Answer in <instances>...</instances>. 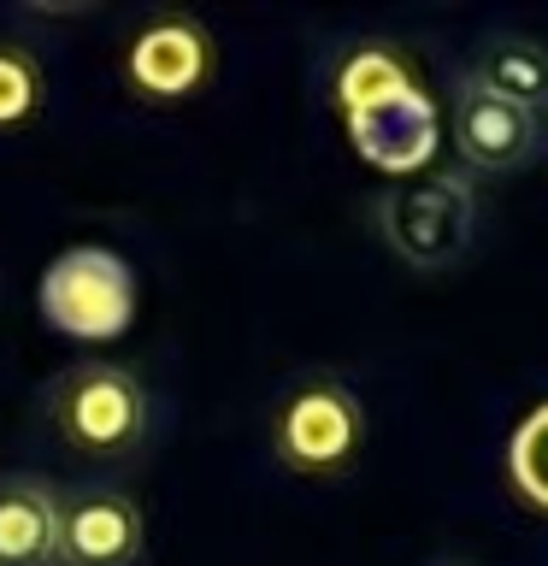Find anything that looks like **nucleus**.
<instances>
[{
	"label": "nucleus",
	"instance_id": "1",
	"mask_svg": "<svg viewBox=\"0 0 548 566\" xmlns=\"http://www.w3.org/2000/svg\"><path fill=\"white\" fill-rule=\"evenodd\" d=\"M42 413L53 424V437L77 460L118 467V460H136L148 449L154 389L141 384V371L118 366V360H71L65 371L48 378Z\"/></svg>",
	"mask_w": 548,
	"mask_h": 566
},
{
	"label": "nucleus",
	"instance_id": "2",
	"mask_svg": "<svg viewBox=\"0 0 548 566\" xmlns=\"http://www.w3.org/2000/svg\"><path fill=\"white\" fill-rule=\"evenodd\" d=\"M371 419L366 401L342 371L330 366H301L272 401V454L283 472L336 484L366 460Z\"/></svg>",
	"mask_w": 548,
	"mask_h": 566
},
{
	"label": "nucleus",
	"instance_id": "3",
	"mask_svg": "<svg viewBox=\"0 0 548 566\" xmlns=\"http://www.w3.org/2000/svg\"><path fill=\"white\" fill-rule=\"evenodd\" d=\"M35 313L65 343H88V348L118 343L141 313V277L118 248L77 242L42 265V277H35Z\"/></svg>",
	"mask_w": 548,
	"mask_h": 566
},
{
	"label": "nucleus",
	"instance_id": "4",
	"mask_svg": "<svg viewBox=\"0 0 548 566\" xmlns=\"http://www.w3.org/2000/svg\"><path fill=\"white\" fill-rule=\"evenodd\" d=\"M378 230L407 265H419V272H449V265L472 248L477 189L466 184V171L401 177V184L378 201Z\"/></svg>",
	"mask_w": 548,
	"mask_h": 566
},
{
	"label": "nucleus",
	"instance_id": "5",
	"mask_svg": "<svg viewBox=\"0 0 548 566\" xmlns=\"http://www.w3.org/2000/svg\"><path fill=\"white\" fill-rule=\"evenodd\" d=\"M219 77V42L194 12H148L118 48V83L141 106L201 101Z\"/></svg>",
	"mask_w": 548,
	"mask_h": 566
},
{
	"label": "nucleus",
	"instance_id": "6",
	"mask_svg": "<svg viewBox=\"0 0 548 566\" xmlns=\"http://www.w3.org/2000/svg\"><path fill=\"white\" fill-rule=\"evenodd\" d=\"M148 555V513L118 484L60 490V566H141Z\"/></svg>",
	"mask_w": 548,
	"mask_h": 566
},
{
	"label": "nucleus",
	"instance_id": "7",
	"mask_svg": "<svg viewBox=\"0 0 548 566\" xmlns=\"http://www.w3.org/2000/svg\"><path fill=\"white\" fill-rule=\"evenodd\" d=\"M342 130H348L354 154H360L366 166H378V171H389V177H419V171L436 159L442 118H436L431 88H424V83H407V88H396V95L342 113Z\"/></svg>",
	"mask_w": 548,
	"mask_h": 566
},
{
	"label": "nucleus",
	"instance_id": "8",
	"mask_svg": "<svg viewBox=\"0 0 548 566\" xmlns=\"http://www.w3.org/2000/svg\"><path fill=\"white\" fill-rule=\"evenodd\" d=\"M449 142L466 171H519L542 154V118L460 83L454 113H449Z\"/></svg>",
	"mask_w": 548,
	"mask_h": 566
},
{
	"label": "nucleus",
	"instance_id": "9",
	"mask_svg": "<svg viewBox=\"0 0 548 566\" xmlns=\"http://www.w3.org/2000/svg\"><path fill=\"white\" fill-rule=\"evenodd\" d=\"M0 566H60V484L0 472Z\"/></svg>",
	"mask_w": 548,
	"mask_h": 566
},
{
	"label": "nucleus",
	"instance_id": "10",
	"mask_svg": "<svg viewBox=\"0 0 548 566\" xmlns=\"http://www.w3.org/2000/svg\"><path fill=\"white\" fill-rule=\"evenodd\" d=\"M472 88H484L495 101H513L525 113H548V48L537 35H519V30H495L477 42L472 53V71H466Z\"/></svg>",
	"mask_w": 548,
	"mask_h": 566
},
{
	"label": "nucleus",
	"instance_id": "11",
	"mask_svg": "<svg viewBox=\"0 0 548 566\" xmlns=\"http://www.w3.org/2000/svg\"><path fill=\"white\" fill-rule=\"evenodd\" d=\"M407 83H419V71L396 42H360L354 53H342V65H336L330 101H336V113H354V106H371V101L396 95Z\"/></svg>",
	"mask_w": 548,
	"mask_h": 566
},
{
	"label": "nucleus",
	"instance_id": "12",
	"mask_svg": "<svg viewBox=\"0 0 548 566\" xmlns=\"http://www.w3.org/2000/svg\"><path fill=\"white\" fill-rule=\"evenodd\" d=\"M42 101H48V71L35 60V48L0 35V136L24 130V124L42 113Z\"/></svg>",
	"mask_w": 548,
	"mask_h": 566
},
{
	"label": "nucleus",
	"instance_id": "13",
	"mask_svg": "<svg viewBox=\"0 0 548 566\" xmlns=\"http://www.w3.org/2000/svg\"><path fill=\"white\" fill-rule=\"evenodd\" d=\"M507 478H513V490H519L525 507L548 513V401L530 407V413L519 419V431H513V442H507Z\"/></svg>",
	"mask_w": 548,
	"mask_h": 566
},
{
	"label": "nucleus",
	"instance_id": "14",
	"mask_svg": "<svg viewBox=\"0 0 548 566\" xmlns=\"http://www.w3.org/2000/svg\"><path fill=\"white\" fill-rule=\"evenodd\" d=\"M431 566H466V560H431Z\"/></svg>",
	"mask_w": 548,
	"mask_h": 566
}]
</instances>
